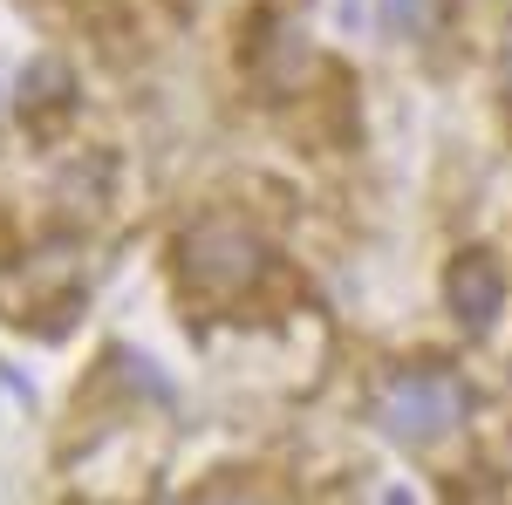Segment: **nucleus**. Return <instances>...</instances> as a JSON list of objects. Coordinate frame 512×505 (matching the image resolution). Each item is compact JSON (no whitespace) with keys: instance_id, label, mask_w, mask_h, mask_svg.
Returning <instances> with one entry per match:
<instances>
[{"instance_id":"nucleus-3","label":"nucleus","mask_w":512,"mask_h":505,"mask_svg":"<svg viewBox=\"0 0 512 505\" xmlns=\"http://www.w3.org/2000/svg\"><path fill=\"white\" fill-rule=\"evenodd\" d=\"M499 294H506V280H499V267H492L485 253H465V260L451 267V314H458L472 335H478V328H492Z\"/></svg>"},{"instance_id":"nucleus-1","label":"nucleus","mask_w":512,"mask_h":505,"mask_svg":"<svg viewBox=\"0 0 512 505\" xmlns=\"http://www.w3.org/2000/svg\"><path fill=\"white\" fill-rule=\"evenodd\" d=\"M465 417V383L451 369H403L376 389V424L396 444H437L444 430H458Z\"/></svg>"},{"instance_id":"nucleus-4","label":"nucleus","mask_w":512,"mask_h":505,"mask_svg":"<svg viewBox=\"0 0 512 505\" xmlns=\"http://www.w3.org/2000/svg\"><path fill=\"white\" fill-rule=\"evenodd\" d=\"M376 14L390 21L396 35H431L437 28V0H376Z\"/></svg>"},{"instance_id":"nucleus-2","label":"nucleus","mask_w":512,"mask_h":505,"mask_svg":"<svg viewBox=\"0 0 512 505\" xmlns=\"http://www.w3.org/2000/svg\"><path fill=\"white\" fill-rule=\"evenodd\" d=\"M260 267H267V246L233 219H205L185 239V280L212 287V294H239V280H253Z\"/></svg>"}]
</instances>
